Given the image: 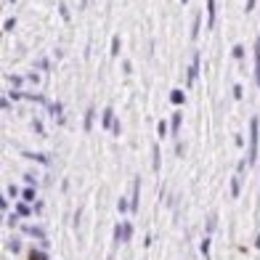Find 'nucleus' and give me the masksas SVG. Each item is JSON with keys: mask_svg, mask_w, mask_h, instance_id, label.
Segmentation results:
<instances>
[{"mask_svg": "<svg viewBox=\"0 0 260 260\" xmlns=\"http://www.w3.org/2000/svg\"><path fill=\"white\" fill-rule=\"evenodd\" d=\"M154 170H159V146H154Z\"/></svg>", "mask_w": 260, "mask_h": 260, "instance_id": "nucleus-27", "label": "nucleus"}, {"mask_svg": "<svg viewBox=\"0 0 260 260\" xmlns=\"http://www.w3.org/2000/svg\"><path fill=\"white\" fill-rule=\"evenodd\" d=\"M234 58H244V48H242V45H234Z\"/></svg>", "mask_w": 260, "mask_h": 260, "instance_id": "nucleus-24", "label": "nucleus"}, {"mask_svg": "<svg viewBox=\"0 0 260 260\" xmlns=\"http://www.w3.org/2000/svg\"><path fill=\"white\" fill-rule=\"evenodd\" d=\"M207 24H210V29L215 24V0H207Z\"/></svg>", "mask_w": 260, "mask_h": 260, "instance_id": "nucleus-7", "label": "nucleus"}, {"mask_svg": "<svg viewBox=\"0 0 260 260\" xmlns=\"http://www.w3.org/2000/svg\"><path fill=\"white\" fill-rule=\"evenodd\" d=\"M24 181H27V186H35L37 183V178H35V175H29V173L24 175Z\"/></svg>", "mask_w": 260, "mask_h": 260, "instance_id": "nucleus-28", "label": "nucleus"}, {"mask_svg": "<svg viewBox=\"0 0 260 260\" xmlns=\"http://www.w3.org/2000/svg\"><path fill=\"white\" fill-rule=\"evenodd\" d=\"M234 99H242V85H239V82H234Z\"/></svg>", "mask_w": 260, "mask_h": 260, "instance_id": "nucleus-25", "label": "nucleus"}, {"mask_svg": "<svg viewBox=\"0 0 260 260\" xmlns=\"http://www.w3.org/2000/svg\"><path fill=\"white\" fill-rule=\"evenodd\" d=\"M114 122H117V120H114V112L106 106V109H104V114H101V125L106 128V130H112V128H114Z\"/></svg>", "mask_w": 260, "mask_h": 260, "instance_id": "nucleus-4", "label": "nucleus"}, {"mask_svg": "<svg viewBox=\"0 0 260 260\" xmlns=\"http://www.w3.org/2000/svg\"><path fill=\"white\" fill-rule=\"evenodd\" d=\"M90 125H93V109H88L85 114V130H90Z\"/></svg>", "mask_w": 260, "mask_h": 260, "instance_id": "nucleus-22", "label": "nucleus"}, {"mask_svg": "<svg viewBox=\"0 0 260 260\" xmlns=\"http://www.w3.org/2000/svg\"><path fill=\"white\" fill-rule=\"evenodd\" d=\"M239 191H242V181H239V175H234L231 178V197L239 199Z\"/></svg>", "mask_w": 260, "mask_h": 260, "instance_id": "nucleus-9", "label": "nucleus"}, {"mask_svg": "<svg viewBox=\"0 0 260 260\" xmlns=\"http://www.w3.org/2000/svg\"><path fill=\"white\" fill-rule=\"evenodd\" d=\"M16 223H19V215H8V226H11V229H14Z\"/></svg>", "mask_w": 260, "mask_h": 260, "instance_id": "nucleus-29", "label": "nucleus"}, {"mask_svg": "<svg viewBox=\"0 0 260 260\" xmlns=\"http://www.w3.org/2000/svg\"><path fill=\"white\" fill-rule=\"evenodd\" d=\"M14 27H16V19H5L3 29H5V32H11V29H14Z\"/></svg>", "mask_w": 260, "mask_h": 260, "instance_id": "nucleus-23", "label": "nucleus"}, {"mask_svg": "<svg viewBox=\"0 0 260 260\" xmlns=\"http://www.w3.org/2000/svg\"><path fill=\"white\" fill-rule=\"evenodd\" d=\"M8 82H11V85H16V88H22V85H24V77H19V75H11V77H8Z\"/></svg>", "mask_w": 260, "mask_h": 260, "instance_id": "nucleus-18", "label": "nucleus"}, {"mask_svg": "<svg viewBox=\"0 0 260 260\" xmlns=\"http://www.w3.org/2000/svg\"><path fill=\"white\" fill-rule=\"evenodd\" d=\"M255 82H260V40H255Z\"/></svg>", "mask_w": 260, "mask_h": 260, "instance_id": "nucleus-10", "label": "nucleus"}, {"mask_svg": "<svg viewBox=\"0 0 260 260\" xmlns=\"http://www.w3.org/2000/svg\"><path fill=\"white\" fill-rule=\"evenodd\" d=\"M120 45H122V40H120V35H114L112 37V53L117 56V53H120Z\"/></svg>", "mask_w": 260, "mask_h": 260, "instance_id": "nucleus-17", "label": "nucleus"}, {"mask_svg": "<svg viewBox=\"0 0 260 260\" xmlns=\"http://www.w3.org/2000/svg\"><path fill=\"white\" fill-rule=\"evenodd\" d=\"M128 207H130V205H128V199H120V202H117V210H120L122 215L128 212Z\"/></svg>", "mask_w": 260, "mask_h": 260, "instance_id": "nucleus-21", "label": "nucleus"}, {"mask_svg": "<svg viewBox=\"0 0 260 260\" xmlns=\"http://www.w3.org/2000/svg\"><path fill=\"white\" fill-rule=\"evenodd\" d=\"M130 239H133V226L122 223V242H130Z\"/></svg>", "mask_w": 260, "mask_h": 260, "instance_id": "nucleus-14", "label": "nucleus"}, {"mask_svg": "<svg viewBox=\"0 0 260 260\" xmlns=\"http://www.w3.org/2000/svg\"><path fill=\"white\" fill-rule=\"evenodd\" d=\"M181 122H183V117H181V112H173V122H170V133H173V135H178Z\"/></svg>", "mask_w": 260, "mask_h": 260, "instance_id": "nucleus-6", "label": "nucleus"}, {"mask_svg": "<svg viewBox=\"0 0 260 260\" xmlns=\"http://www.w3.org/2000/svg\"><path fill=\"white\" fill-rule=\"evenodd\" d=\"M197 75H199V53H194V58H191V67H188V72H186V82H188V85H194Z\"/></svg>", "mask_w": 260, "mask_h": 260, "instance_id": "nucleus-2", "label": "nucleus"}, {"mask_svg": "<svg viewBox=\"0 0 260 260\" xmlns=\"http://www.w3.org/2000/svg\"><path fill=\"white\" fill-rule=\"evenodd\" d=\"M258 135H260V122L258 117L250 120V146H247V165H255L258 162Z\"/></svg>", "mask_w": 260, "mask_h": 260, "instance_id": "nucleus-1", "label": "nucleus"}, {"mask_svg": "<svg viewBox=\"0 0 260 260\" xmlns=\"http://www.w3.org/2000/svg\"><path fill=\"white\" fill-rule=\"evenodd\" d=\"M16 215H19V218H29V215H32V207H29L27 202H19V205H16Z\"/></svg>", "mask_w": 260, "mask_h": 260, "instance_id": "nucleus-8", "label": "nucleus"}, {"mask_svg": "<svg viewBox=\"0 0 260 260\" xmlns=\"http://www.w3.org/2000/svg\"><path fill=\"white\" fill-rule=\"evenodd\" d=\"M215 215H210V218H207V234H212V231H215Z\"/></svg>", "mask_w": 260, "mask_h": 260, "instance_id": "nucleus-20", "label": "nucleus"}, {"mask_svg": "<svg viewBox=\"0 0 260 260\" xmlns=\"http://www.w3.org/2000/svg\"><path fill=\"white\" fill-rule=\"evenodd\" d=\"M252 8H255V0H247V8L244 11H252Z\"/></svg>", "mask_w": 260, "mask_h": 260, "instance_id": "nucleus-30", "label": "nucleus"}, {"mask_svg": "<svg viewBox=\"0 0 260 260\" xmlns=\"http://www.w3.org/2000/svg\"><path fill=\"white\" fill-rule=\"evenodd\" d=\"M138 191H141V181L135 178V181H133V199H130V212L138 210Z\"/></svg>", "mask_w": 260, "mask_h": 260, "instance_id": "nucleus-5", "label": "nucleus"}, {"mask_svg": "<svg viewBox=\"0 0 260 260\" xmlns=\"http://www.w3.org/2000/svg\"><path fill=\"white\" fill-rule=\"evenodd\" d=\"M170 101L175 104V106H181V104L186 101V93H183V90H173V93H170Z\"/></svg>", "mask_w": 260, "mask_h": 260, "instance_id": "nucleus-12", "label": "nucleus"}, {"mask_svg": "<svg viewBox=\"0 0 260 260\" xmlns=\"http://www.w3.org/2000/svg\"><path fill=\"white\" fill-rule=\"evenodd\" d=\"M22 231L29 234V236H37V239H40V242H43V250L48 247V242H45V231H43V229H37V226H22Z\"/></svg>", "mask_w": 260, "mask_h": 260, "instance_id": "nucleus-3", "label": "nucleus"}, {"mask_svg": "<svg viewBox=\"0 0 260 260\" xmlns=\"http://www.w3.org/2000/svg\"><path fill=\"white\" fill-rule=\"evenodd\" d=\"M157 133L165 138V135H167V122H159V125H157Z\"/></svg>", "mask_w": 260, "mask_h": 260, "instance_id": "nucleus-26", "label": "nucleus"}, {"mask_svg": "<svg viewBox=\"0 0 260 260\" xmlns=\"http://www.w3.org/2000/svg\"><path fill=\"white\" fill-rule=\"evenodd\" d=\"M29 260H48V255H45V250H32Z\"/></svg>", "mask_w": 260, "mask_h": 260, "instance_id": "nucleus-15", "label": "nucleus"}, {"mask_svg": "<svg viewBox=\"0 0 260 260\" xmlns=\"http://www.w3.org/2000/svg\"><path fill=\"white\" fill-rule=\"evenodd\" d=\"M22 202H35V188L32 186H27V188H22Z\"/></svg>", "mask_w": 260, "mask_h": 260, "instance_id": "nucleus-11", "label": "nucleus"}, {"mask_svg": "<svg viewBox=\"0 0 260 260\" xmlns=\"http://www.w3.org/2000/svg\"><path fill=\"white\" fill-rule=\"evenodd\" d=\"M202 255H205V258H210V236H205V239H202Z\"/></svg>", "mask_w": 260, "mask_h": 260, "instance_id": "nucleus-19", "label": "nucleus"}, {"mask_svg": "<svg viewBox=\"0 0 260 260\" xmlns=\"http://www.w3.org/2000/svg\"><path fill=\"white\" fill-rule=\"evenodd\" d=\"M8 250H11V252H16V255L22 252V244H19V239H8Z\"/></svg>", "mask_w": 260, "mask_h": 260, "instance_id": "nucleus-16", "label": "nucleus"}, {"mask_svg": "<svg viewBox=\"0 0 260 260\" xmlns=\"http://www.w3.org/2000/svg\"><path fill=\"white\" fill-rule=\"evenodd\" d=\"M181 3H188V0H181Z\"/></svg>", "mask_w": 260, "mask_h": 260, "instance_id": "nucleus-31", "label": "nucleus"}, {"mask_svg": "<svg viewBox=\"0 0 260 260\" xmlns=\"http://www.w3.org/2000/svg\"><path fill=\"white\" fill-rule=\"evenodd\" d=\"M24 157H29V159H35V162H40V165H51V159L45 157V154H32V152H27Z\"/></svg>", "mask_w": 260, "mask_h": 260, "instance_id": "nucleus-13", "label": "nucleus"}]
</instances>
